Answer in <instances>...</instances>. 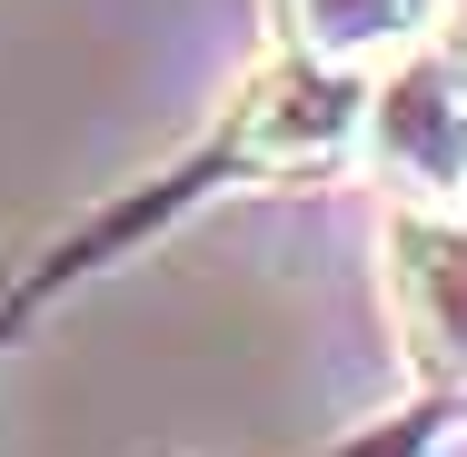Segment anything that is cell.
<instances>
[{"instance_id": "1", "label": "cell", "mask_w": 467, "mask_h": 457, "mask_svg": "<svg viewBox=\"0 0 467 457\" xmlns=\"http://www.w3.org/2000/svg\"><path fill=\"white\" fill-rule=\"evenodd\" d=\"M368 140V80L348 60H318V50H288L259 70V90L239 109V160L249 170H338L358 160Z\"/></svg>"}, {"instance_id": "2", "label": "cell", "mask_w": 467, "mask_h": 457, "mask_svg": "<svg viewBox=\"0 0 467 457\" xmlns=\"http://www.w3.org/2000/svg\"><path fill=\"white\" fill-rule=\"evenodd\" d=\"M388 318L418 388L467 378V219H438V199L388 219Z\"/></svg>"}, {"instance_id": "3", "label": "cell", "mask_w": 467, "mask_h": 457, "mask_svg": "<svg viewBox=\"0 0 467 457\" xmlns=\"http://www.w3.org/2000/svg\"><path fill=\"white\" fill-rule=\"evenodd\" d=\"M368 150L408 199H467V60H398L368 90Z\"/></svg>"}, {"instance_id": "4", "label": "cell", "mask_w": 467, "mask_h": 457, "mask_svg": "<svg viewBox=\"0 0 467 457\" xmlns=\"http://www.w3.org/2000/svg\"><path fill=\"white\" fill-rule=\"evenodd\" d=\"M288 50H318V60H408L418 30H428V0H279Z\"/></svg>"}]
</instances>
